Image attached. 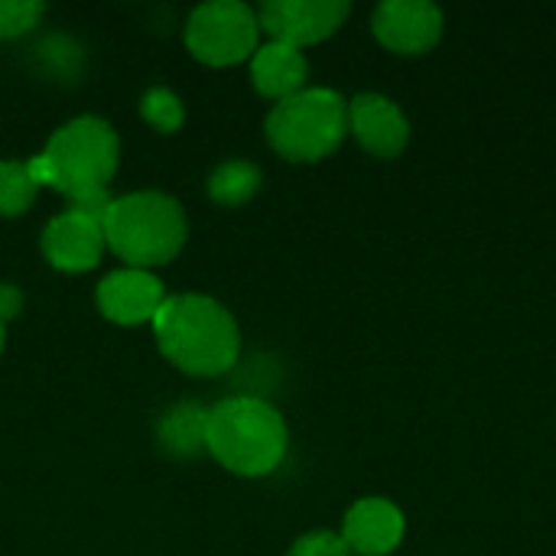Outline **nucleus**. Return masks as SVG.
I'll return each mask as SVG.
<instances>
[{
	"label": "nucleus",
	"mask_w": 556,
	"mask_h": 556,
	"mask_svg": "<svg viewBox=\"0 0 556 556\" xmlns=\"http://www.w3.org/2000/svg\"><path fill=\"white\" fill-rule=\"evenodd\" d=\"M261 189V169L248 160H228L208 176V195L218 205H244Z\"/></svg>",
	"instance_id": "14"
},
{
	"label": "nucleus",
	"mask_w": 556,
	"mask_h": 556,
	"mask_svg": "<svg viewBox=\"0 0 556 556\" xmlns=\"http://www.w3.org/2000/svg\"><path fill=\"white\" fill-rule=\"evenodd\" d=\"M104 244L137 270L169 264L186 244V215L166 192H130L104 208Z\"/></svg>",
	"instance_id": "4"
},
{
	"label": "nucleus",
	"mask_w": 556,
	"mask_h": 556,
	"mask_svg": "<svg viewBox=\"0 0 556 556\" xmlns=\"http://www.w3.org/2000/svg\"><path fill=\"white\" fill-rule=\"evenodd\" d=\"M205 446L235 476H270L287 456V424L261 397H228L205 414Z\"/></svg>",
	"instance_id": "3"
},
{
	"label": "nucleus",
	"mask_w": 556,
	"mask_h": 556,
	"mask_svg": "<svg viewBox=\"0 0 556 556\" xmlns=\"http://www.w3.org/2000/svg\"><path fill=\"white\" fill-rule=\"evenodd\" d=\"M104 212L65 208L42 231V254L62 274H81L98 267L104 254Z\"/></svg>",
	"instance_id": "8"
},
{
	"label": "nucleus",
	"mask_w": 556,
	"mask_h": 556,
	"mask_svg": "<svg viewBox=\"0 0 556 556\" xmlns=\"http://www.w3.org/2000/svg\"><path fill=\"white\" fill-rule=\"evenodd\" d=\"M20 303H23L20 290L10 287V283H3V287H0V319H3V323L13 319V316L20 313Z\"/></svg>",
	"instance_id": "20"
},
{
	"label": "nucleus",
	"mask_w": 556,
	"mask_h": 556,
	"mask_svg": "<svg viewBox=\"0 0 556 556\" xmlns=\"http://www.w3.org/2000/svg\"><path fill=\"white\" fill-rule=\"evenodd\" d=\"M94 300L104 319L117 326H140V323H153V316L166 303V293L150 270L124 267L98 283Z\"/></svg>",
	"instance_id": "10"
},
{
	"label": "nucleus",
	"mask_w": 556,
	"mask_h": 556,
	"mask_svg": "<svg viewBox=\"0 0 556 556\" xmlns=\"http://www.w3.org/2000/svg\"><path fill=\"white\" fill-rule=\"evenodd\" d=\"M251 81L264 98L287 101L306 85V59L300 49L283 42L257 46V52L251 55Z\"/></svg>",
	"instance_id": "13"
},
{
	"label": "nucleus",
	"mask_w": 556,
	"mask_h": 556,
	"mask_svg": "<svg viewBox=\"0 0 556 556\" xmlns=\"http://www.w3.org/2000/svg\"><path fill=\"white\" fill-rule=\"evenodd\" d=\"M287 556H352L345 547V541L332 531H313L306 538H300Z\"/></svg>",
	"instance_id": "19"
},
{
	"label": "nucleus",
	"mask_w": 556,
	"mask_h": 556,
	"mask_svg": "<svg viewBox=\"0 0 556 556\" xmlns=\"http://www.w3.org/2000/svg\"><path fill=\"white\" fill-rule=\"evenodd\" d=\"M261 23L248 3L238 0H215L192 10L186 23V49L215 68L238 65L257 52Z\"/></svg>",
	"instance_id": "6"
},
{
	"label": "nucleus",
	"mask_w": 556,
	"mask_h": 556,
	"mask_svg": "<svg viewBox=\"0 0 556 556\" xmlns=\"http://www.w3.org/2000/svg\"><path fill=\"white\" fill-rule=\"evenodd\" d=\"M371 29L384 49L401 55H420L440 42L443 10L430 0H388L375 10Z\"/></svg>",
	"instance_id": "9"
},
{
	"label": "nucleus",
	"mask_w": 556,
	"mask_h": 556,
	"mask_svg": "<svg viewBox=\"0 0 556 556\" xmlns=\"http://www.w3.org/2000/svg\"><path fill=\"white\" fill-rule=\"evenodd\" d=\"M345 547L358 556H388L404 541V515L388 498H362L342 521Z\"/></svg>",
	"instance_id": "12"
},
{
	"label": "nucleus",
	"mask_w": 556,
	"mask_h": 556,
	"mask_svg": "<svg viewBox=\"0 0 556 556\" xmlns=\"http://www.w3.org/2000/svg\"><path fill=\"white\" fill-rule=\"evenodd\" d=\"M349 10L345 0H270L257 10V23L270 42L303 49L339 33Z\"/></svg>",
	"instance_id": "7"
},
{
	"label": "nucleus",
	"mask_w": 556,
	"mask_h": 556,
	"mask_svg": "<svg viewBox=\"0 0 556 556\" xmlns=\"http://www.w3.org/2000/svg\"><path fill=\"white\" fill-rule=\"evenodd\" d=\"M36 192L39 186L29 176L26 163H16V160L0 163V218L23 215L36 202Z\"/></svg>",
	"instance_id": "15"
},
{
	"label": "nucleus",
	"mask_w": 556,
	"mask_h": 556,
	"mask_svg": "<svg viewBox=\"0 0 556 556\" xmlns=\"http://www.w3.org/2000/svg\"><path fill=\"white\" fill-rule=\"evenodd\" d=\"M42 10L46 7L36 0H0V39H16L29 33L39 23Z\"/></svg>",
	"instance_id": "17"
},
{
	"label": "nucleus",
	"mask_w": 556,
	"mask_h": 556,
	"mask_svg": "<svg viewBox=\"0 0 556 556\" xmlns=\"http://www.w3.org/2000/svg\"><path fill=\"white\" fill-rule=\"evenodd\" d=\"M3 339H7V323L0 319V352H3Z\"/></svg>",
	"instance_id": "21"
},
{
	"label": "nucleus",
	"mask_w": 556,
	"mask_h": 556,
	"mask_svg": "<svg viewBox=\"0 0 556 556\" xmlns=\"http://www.w3.org/2000/svg\"><path fill=\"white\" fill-rule=\"evenodd\" d=\"M153 336L160 352L186 375L215 378L235 368L241 355V332L235 316L199 293L166 296L153 316Z\"/></svg>",
	"instance_id": "2"
},
{
	"label": "nucleus",
	"mask_w": 556,
	"mask_h": 556,
	"mask_svg": "<svg viewBox=\"0 0 556 556\" xmlns=\"http://www.w3.org/2000/svg\"><path fill=\"white\" fill-rule=\"evenodd\" d=\"M121 143L108 121L98 117H75L65 127H59L46 150L33 156L29 176L36 186H52L65 199H72L75 208L104 212L111 195L108 186L117 173Z\"/></svg>",
	"instance_id": "1"
},
{
	"label": "nucleus",
	"mask_w": 556,
	"mask_h": 556,
	"mask_svg": "<svg viewBox=\"0 0 556 556\" xmlns=\"http://www.w3.org/2000/svg\"><path fill=\"white\" fill-rule=\"evenodd\" d=\"M140 114H143V121L153 124L156 130L173 134V130H179V124H182V101H179L173 91H166V88H150V91L143 94V101H140Z\"/></svg>",
	"instance_id": "16"
},
{
	"label": "nucleus",
	"mask_w": 556,
	"mask_h": 556,
	"mask_svg": "<svg viewBox=\"0 0 556 556\" xmlns=\"http://www.w3.org/2000/svg\"><path fill=\"white\" fill-rule=\"evenodd\" d=\"M267 143L293 163L332 156L349 134V101L332 88H303L267 114Z\"/></svg>",
	"instance_id": "5"
},
{
	"label": "nucleus",
	"mask_w": 556,
	"mask_h": 556,
	"mask_svg": "<svg viewBox=\"0 0 556 556\" xmlns=\"http://www.w3.org/2000/svg\"><path fill=\"white\" fill-rule=\"evenodd\" d=\"M349 130L371 156H381V160L404 153L410 140V124L404 111L391 98L371 94V91L349 101Z\"/></svg>",
	"instance_id": "11"
},
{
	"label": "nucleus",
	"mask_w": 556,
	"mask_h": 556,
	"mask_svg": "<svg viewBox=\"0 0 556 556\" xmlns=\"http://www.w3.org/2000/svg\"><path fill=\"white\" fill-rule=\"evenodd\" d=\"M202 410H195V407H186V420H179V407L166 417V424H163V440H166V446L173 450V453H192V450H199V446H205V433H192L189 430V420H195Z\"/></svg>",
	"instance_id": "18"
}]
</instances>
